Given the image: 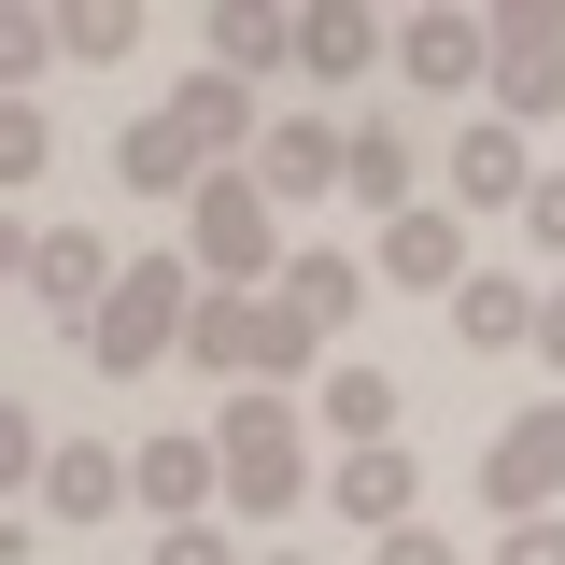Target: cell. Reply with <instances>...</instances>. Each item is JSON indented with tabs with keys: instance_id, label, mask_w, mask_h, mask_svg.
Listing matches in <instances>:
<instances>
[{
	"instance_id": "obj_1",
	"label": "cell",
	"mask_w": 565,
	"mask_h": 565,
	"mask_svg": "<svg viewBox=\"0 0 565 565\" xmlns=\"http://www.w3.org/2000/svg\"><path fill=\"white\" fill-rule=\"evenodd\" d=\"M282 255H297V241H282V199L255 170H212L199 199H184V269H199L212 297H269Z\"/></svg>"
},
{
	"instance_id": "obj_2",
	"label": "cell",
	"mask_w": 565,
	"mask_h": 565,
	"mask_svg": "<svg viewBox=\"0 0 565 565\" xmlns=\"http://www.w3.org/2000/svg\"><path fill=\"white\" fill-rule=\"evenodd\" d=\"M199 297L212 282L184 269V255H128V282H114V311H99V326H85V367H99V382H141V367H170V353H184V326H199Z\"/></svg>"
},
{
	"instance_id": "obj_3",
	"label": "cell",
	"mask_w": 565,
	"mask_h": 565,
	"mask_svg": "<svg viewBox=\"0 0 565 565\" xmlns=\"http://www.w3.org/2000/svg\"><path fill=\"white\" fill-rule=\"evenodd\" d=\"M184 353H199V367L226 382V396H282V382H297V367H311L326 340H311V326H297L282 297H199Z\"/></svg>"
},
{
	"instance_id": "obj_4",
	"label": "cell",
	"mask_w": 565,
	"mask_h": 565,
	"mask_svg": "<svg viewBox=\"0 0 565 565\" xmlns=\"http://www.w3.org/2000/svg\"><path fill=\"white\" fill-rule=\"evenodd\" d=\"M297 438H311L297 396H226V411H212V452H226V509H241V523H282V509H297V481H311Z\"/></svg>"
},
{
	"instance_id": "obj_5",
	"label": "cell",
	"mask_w": 565,
	"mask_h": 565,
	"mask_svg": "<svg viewBox=\"0 0 565 565\" xmlns=\"http://www.w3.org/2000/svg\"><path fill=\"white\" fill-rule=\"evenodd\" d=\"M14 282H29V311H43V326H71V340H85V326L114 311L128 255H114L99 226H29V241H14Z\"/></svg>"
},
{
	"instance_id": "obj_6",
	"label": "cell",
	"mask_w": 565,
	"mask_h": 565,
	"mask_svg": "<svg viewBox=\"0 0 565 565\" xmlns=\"http://www.w3.org/2000/svg\"><path fill=\"white\" fill-rule=\"evenodd\" d=\"M481 509H494V523H565V396H537V411L494 424V452H481Z\"/></svg>"
},
{
	"instance_id": "obj_7",
	"label": "cell",
	"mask_w": 565,
	"mask_h": 565,
	"mask_svg": "<svg viewBox=\"0 0 565 565\" xmlns=\"http://www.w3.org/2000/svg\"><path fill=\"white\" fill-rule=\"evenodd\" d=\"M481 114H509V128L565 114V0H494V99Z\"/></svg>"
},
{
	"instance_id": "obj_8",
	"label": "cell",
	"mask_w": 565,
	"mask_h": 565,
	"mask_svg": "<svg viewBox=\"0 0 565 565\" xmlns=\"http://www.w3.org/2000/svg\"><path fill=\"white\" fill-rule=\"evenodd\" d=\"M255 184H269L282 212L353 199V128L326 114V99H282V114H269V141H255Z\"/></svg>"
},
{
	"instance_id": "obj_9",
	"label": "cell",
	"mask_w": 565,
	"mask_h": 565,
	"mask_svg": "<svg viewBox=\"0 0 565 565\" xmlns=\"http://www.w3.org/2000/svg\"><path fill=\"white\" fill-rule=\"evenodd\" d=\"M396 85L411 99H494V14H411L396 29Z\"/></svg>"
},
{
	"instance_id": "obj_10",
	"label": "cell",
	"mask_w": 565,
	"mask_h": 565,
	"mask_svg": "<svg viewBox=\"0 0 565 565\" xmlns=\"http://www.w3.org/2000/svg\"><path fill=\"white\" fill-rule=\"evenodd\" d=\"M141 509H156V537L170 523H212V494H226V452H212V424H184V438H141Z\"/></svg>"
},
{
	"instance_id": "obj_11",
	"label": "cell",
	"mask_w": 565,
	"mask_h": 565,
	"mask_svg": "<svg viewBox=\"0 0 565 565\" xmlns=\"http://www.w3.org/2000/svg\"><path fill=\"white\" fill-rule=\"evenodd\" d=\"M382 57H396V29H382L367 0H297V71H311V85H367Z\"/></svg>"
},
{
	"instance_id": "obj_12",
	"label": "cell",
	"mask_w": 565,
	"mask_h": 565,
	"mask_svg": "<svg viewBox=\"0 0 565 565\" xmlns=\"http://www.w3.org/2000/svg\"><path fill=\"white\" fill-rule=\"evenodd\" d=\"M537 184H552V170L523 156V128H509V114H481V128H452V199H467V212H523Z\"/></svg>"
},
{
	"instance_id": "obj_13",
	"label": "cell",
	"mask_w": 565,
	"mask_h": 565,
	"mask_svg": "<svg viewBox=\"0 0 565 565\" xmlns=\"http://www.w3.org/2000/svg\"><path fill=\"white\" fill-rule=\"evenodd\" d=\"M311 424H326L340 452H396V367H367V353H340V367L311 382Z\"/></svg>"
},
{
	"instance_id": "obj_14",
	"label": "cell",
	"mask_w": 565,
	"mask_h": 565,
	"mask_svg": "<svg viewBox=\"0 0 565 565\" xmlns=\"http://www.w3.org/2000/svg\"><path fill=\"white\" fill-rule=\"evenodd\" d=\"M114 170H128V199H199V184H212V156H199V128H184L170 99H156V114H141V128L114 141Z\"/></svg>"
},
{
	"instance_id": "obj_15",
	"label": "cell",
	"mask_w": 565,
	"mask_h": 565,
	"mask_svg": "<svg viewBox=\"0 0 565 565\" xmlns=\"http://www.w3.org/2000/svg\"><path fill=\"white\" fill-rule=\"evenodd\" d=\"M382 282H411V297H467V226H452V212H396V226H382Z\"/></svg>"
},
{
	"instance_id": "obj_16",
	"label": "cell",
	"mask_w": 565,
	"mask_h": 565,
	"mask_svg": "<svg viewBox=\"0 0 565 565\" xmlns=\"http://www.w3.org/2000/svg\"><path fill=\"white\" fill-rule=\"evenodd\" d=\"M326 494H340V523H367V537H411V523H424V509H411V494H424L411 438H396V452H340V481H326Z\"/></svg>"
},
{
	"instance_id": "obj_17",
	"label": "cell",
	"mask_w": 565,
	"mask_h": 565,
	"mask_svg": "<svg viewBox=\"0 0 565 565\" xmlns=\"http://www.w3.org/2000/svg\"><path fill=\"white\" fill-rule=\"evenodd\" d=\"M170 114L199 128V156H212V170L269 141V114H255V85H241V71H184V85H170Z\"/></svg>"
},
{
	"instance_id": "obj_18",
	"label": "cell",
	"mask_w": 565,
	"mask_h": 565,
	"mask_svg": "<svg viewBox=\"0 0 565 565\" xmlns=\"http://www.w3.org/2000/svg\"><path fill=\"white\" fill-rule=\"evenodd\" d=\"M282 311H297V326H311V340H340L353 311H367V269H353V255H326V241H297V255H282V282H269Z\"/></svg>"
},
{
	"instance_id": "obj_19",
	"label": "cell",
	"mask_w": 565,
	"mask_h": 565,
	"mask_svg": "<svg viewBox=\"0 0 565 565\" xmlns=\"http://www.w3.org/2000/svg\"><path fill=\"white\" fill-rule=\"evenodd\" d=\"M537 311H552V297H537L523 269H481L467 297H452V340L467 353H537Z\"/></svg>"
},
{
	"instance_id": "obj_20",
	"label": "cell",
	"mask_w": 565,
	"mask_h": 565,
	"mask_svg": "<svg viewBox=\"0 0 565 565\" xmlns=\"http://www.w3.org/2000/svg\"><path fill=\"white\" fill-rule=\"evenodd\" d=\"M43 509H57V523H114V509H141V467L99 452V438H71L57 467H43Z\"/></svg>"
},
{
	"instance_id": "obj_21",
	"label": "cell",
	"mask_w": 565,
	"mask_h": 565,
	"mask_svg": "<svg viewBox=\"0 0 565 565\" xmlns=\"http://www.w3.org/2000/svg\"><path fill=\"white\" fill-rule=\"evenodd\" d=\"M353 199L382 212V226H396V212H424V184H411V128H396V114H367V128H353Z\"/></svg>"
},
{
	"instance_id": "obj_22",
	"label": "cell",
	"mask_w": 565,
	"mask_h": 565,
	"mask_svg": "<svg viewBox=\"0 0 565 565\" xmlns=\"http://www.w3.org/2000/svg\"><path fill=\"white\" fill-rule=\"evenodd\" d=\"M282 57H297V14H269V0H226V14H212V71L255 85V71H282Z\"/></svg>"
},
{
	"instance_id": "obj_23",
	"label": "cell",
	"mask_w": 565,
	"mask_h": 565,
	"mask_svg": "<svg viewBox=\"0 0 565 565\" xmlns=\"http://www.w3.org/2000/svg\"><path fill=\"white\" fill-rule=\"evenodd\" d=\"M128 43H141V14H128V0H71V14H57V57H71V71H114Z\"/></svg>"
},
{
	"instance_id": "obj_24",
	"label": "cell",
	"mask_w": 565,
	"mask_h": 565,
	"mask_svg": "<svg viewBox=\"0 0 565 565\" xmlns=\"http://www.w3.org/2000/svg\"><path fill=\"white\" fill-rule=\"evenodd\" d=\"M43 99H0V184H43Z\"/></svg>"
},
{
	"instance_id": "obj_25",
	"label": "cell",
	"mask_w": 565,
	"mask_h": 565,
	"mask_svg": "<svg viewBox=\"0 0 565 565\" xmlns=\"http://www.w3.org/2000/svg\"><path fill=\"white\" fill-rule=\"evenodd\" d=\"M141 565H255V552H241L226 523H170V537H156V552H141Z\"/></svg>"
},
{
	"instance_id": "obj_26",
	"label": "cell",
	"mask_w": 565,
	"mask_h": 565,
	"mask_svg": "<svg viewBox=\"0 0 565 565\" xmlns=\"http://www.w3.org/2000/svg\"><path fill=\"white\" fill-rule=\"evenodd\" d=\"M57 57V14H14V29H0V71H14V85H29V71Z\"/></svg>"
},
{
	"instance_id": "obj_27",
	"label": "cell",
	"mask_w": 565,
	"mask_h": 565,
	"mask_svg": "<svg viewBox=\"0 0 565 565\" xmlns=\"http://www.w3.org/2000/svg\"><path fill=\"white\" fill-rule=\"evenodd\" d=\"M494 565H565V523H494Z\"/></svg>"
},
{
	"instance_id": "obj_28",
	"label": "cell",
	"mask_w": 565,
	"mask_h": 565,
	"mask_svg": "<svg viewBox=\"0 0 565 565\" xmlns=\"http://www.w3.org/2000/svg\"><path fill=\"white\" fill-rule=\"evenodd\" d=\"M523 241H537V255H565V170L537 184V199H523Z\"/></svg>"
},
{
	"instance_id": "obj_29",
	"label": "cell",
	"mask_w": 565,
	"mask_h": 565,
	"mask_svg": "<svg viewBox=\"0 0 565 565\" xmlns=\"http://www.w3.org/2000/svg\"><path fill=\"white\" fill-rule=\"evenodd\" d=\"M382 565H467V552H452L438 523H411V537H382Z\"/></svg>"
},
{
	"instance_id": "obj_30",
	"label": "cell",
	"mask_w": 565,
	"mask_h": 565,
	"mask_svg": "<svg viewBox=\"0 0 565 565\" xmlns=\"http://www.w3.org/2000/svg\"><path fill=\"white\" fill-rule=\"evenodd\" d=\"M537 353H552V367H565V282H552V311H537Z\"/></svg>"
},
{
	"instance_id": "obj_31",
	"label": "cell",
	"mask_w": 565,
	"mask_h": 565,
	"mask_svg": "<svg viewBox=\"0 0 565 565\" xmlns=\"http://www.w3.org/2000/svg\"><path fill=\"white\" fill-rule=\"evenodd\" d=\"M255 565H311V552H255Z\"/></svg>"
}]
</instances>
